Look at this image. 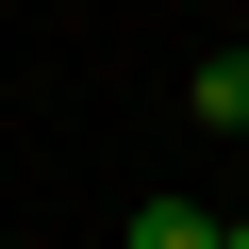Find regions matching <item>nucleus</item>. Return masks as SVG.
<instances>
[{
    "mask_svg": "<svg viewBox=\"0 0 249 249\" xmlns=\"http://www.w3.org/2000/svg\"><path fill=\"white\" fill-rule=\"evenodd\" d=\"M199 116H216V133H249V50H216V67H199Z\"/></svg>",
    "mask_w": 249,
    "mask_h": 249,
    "instance_id": "obj_2",
    "label": "nucleus"
},
{
    "mask_svg": "<svg viewBox=\"0 0 249 249\" xmlns=\"http://www.w3.org/2000/svg\"><path fill=\"white\" fill-rule=\"evenodd\" d=\"M216 249H249V216H216Z\"/></svg>",
    "mask_w": 249,
    "mask_h": 249,
    "instance_id": "obj_3",
    "label": "nucleus"
},
{
    "mask_svg": "<svg viewBox=\"0 0 249 249\" xmlns=\"http://www.w3.org/2000/svg\"><path fill=\"white\" fill-rule=\"evenodd\" d=\"M116 249H216V216H199V199H133V232H116Z\"/></svg>",
    "mask_w": 249,
    "mask_h": 249,
    "instance_id": "obj_1",
    "label": "nucleus"
}]
</instances>
